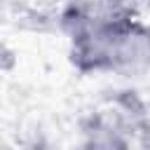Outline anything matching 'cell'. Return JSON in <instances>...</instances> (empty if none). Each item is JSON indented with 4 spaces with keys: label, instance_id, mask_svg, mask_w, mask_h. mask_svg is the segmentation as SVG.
<instances>
[{
    "label": "cell",
    "instance_id": "obj_3",
    "mask_svg": "<svg viewBox=\"0 0 150 150\" xmlns=\"http://www.w3.org/2000/svg\"><path fill=\"white\" fill-rule=\"evenodd\" d=\"M138 150H150V131L143 136V141H141V145H138Z\"/></svg>",
    "mask_w": 150,
    "mask_h": 150
},
{
    "label": "cell",
    "instance_id": "obj_1",
    "mask_svg": "<svg viewBox=\"0 0 150 150\" xmlns=\"http://www.w3.org/2000/svg\"><path fill=\"white\" fill-rule=\"evenodd\" d=\"M120 77H141L150 73V23L134 12L124 14L110 33L108 70Z\"/></svg>",
    "mask_w": 150,
    "mask_h": 150
},
{
    "label": "cell",
    "instance_id": "obj_2",
    "mask_svg": "<svg viewBox=\"0 0 150 150\" xmlns=\"http://www.w3.org/2000/svg\"><path fill=\"white\" fill-rule=\"evenodd\" d=\"M80 150H138L122 127L110 120H94L80 143Z\"/></svg>",
    "mask_w": 150,
    "mask_h": 150
}]
</instances>
